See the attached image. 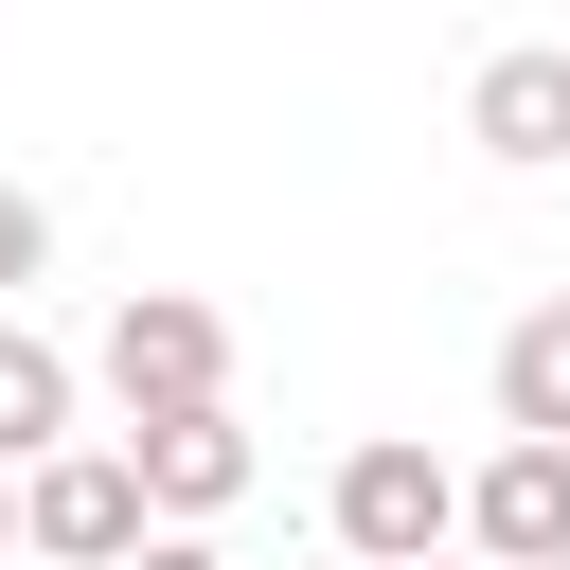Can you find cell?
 <instances>
[{
	"label": "cell",
	"instance_id": "3",
	"mask_svg": "<svg viewBox=\"0 0 570 570\" xmlns=\"http://www.w3.org/2000/svg\"><path fill=\"white\" fill-rule=\"evenodd\" d=\"M160 517H142V463L125 445H71V463H36L18 481V552H53V570H125Z\"/></svg>",
	"mask_w": 570,
	"mask_h": 570
},
{
	"label": "cell",
	"instance_id": "1",
	"mask_svg": "<svg viewBox=\"0 0 570 570\" xmlns=\"http://www.w3.org/2000/svg\"><path fill=\"white\" fill-rule=\"evenodd\" d=\"M89 392H107L125 428L232 410V321H214L196 285H125V303H107V338H89Z\"/></svg>",
	"mask_w": 570,
	"mask_h": 570
},
{
	"label": "cell",
	"instance_id": "4",
	"mask_svg": "<svg viewBox=\"0 0 570 570\" xmlns=\"http://www.w3.org/2000/svg\"><path fill=\"white\" fill-rule=\"evenodd\" d=\"M107 445L142 463V517H160V534H214V517H232V499L267 481L232 410H178V428H107Z\"/></svg>",
	"mask_w": 570,
	"mask_h": 570
},
{
	"label": "cell",
	"instance_id": "11",
	"mask_svg": "<svg viewBox=\"0 0 570 570\" xmlns=\"http://www.w3.org/2000/svg\"><path fill=\"white\" fill-rule=\"evenodd\" d=\"M0 552H18V463H0Z\"/></svg>",
	"mask_w": 570,
	"mask_h": 570
},
{
	"label": "cell",
	"instance_id": "6",
	"mask_svg": "<svg viewBox=\"0 0 570 570\" xmlns=\"http://www.w3.org/2000/svg\"><path fill=\"white\" fill-rule=\"evenodd\" d=\"M463 125H481V160H570V53H552V36H517V53H481V89H463Z\"/></svg>",
	"mask_w": 570,
	"mask_h": 570
},
{
	"label": "cell",
	"instance_id": "7",
	"mask_svg": "<svg viewBox=\"0 0 570 570\" xmlns=\"http://www.w3.org/2000/svg\"><path fill=\"white\" fill-rule=\"evenodd\" d=\"M71 410H89V356H53L36 321H0V463H71Z\"/></svg>",
	"mask_w": 570,
	"mask_h": 570
},
{
	"label": "cell",
	"instance_id": "8",
	"mask_svg": "<svg viewBox=\"0 0 570 570\" xmlns=\"http://www.w3.org/2000/svg\"><path fill=\"white\" fill-rule=\"evenodd\" d=\"M499 445H570V303L499 321Z\"/></svg>",
	"mask_w": 570,
	"mask_h": 570
},
{
	"label": "cell",
	"instance_id": "2",
	"mask_svg": "<svg viewBox=\"0 0 570 570\" xmlns=\"http://www.w3.org/2000/svg\"><path fill=\"white\" fill-rule=\"evenodd\" d=\"M321 517H338V570H445L463 552V463H428L410 428H374V445H338Z\"/></svg>",
	"mask_w": 570,
	"mask_h": 570
},
{
	"label": "cell",
	"instance_id": "10",
	"mask_svg": "<svg viewBox=\"0 0 570 570\" xmlns=\"http://www.w3.org/2000/svg\"><path fill=\"white\" fill-rule=\"evenodd\" d=\"M125 570H232V552H214V534H142Z\"/></svg>",
	"mask_w": 570,
	"mask_h": 570
},
{
	"label": "cell",
	"instance_id": "12",
	"mask_svg": "<svg viewBox=\"0 0 570 570\" xmlns=\"http://www.w3.org/2000/svg\"><path fill=\"white\" fill-rule=\"evenodd\" d=\"M445 570H481V552H445Z\"/></svg>",
	"mask_w": 570,
	"mask_h": 570
},
{
	"label": "cell",
	"instance_id": "9",
	"mask_svg": "<svg viewBox=\"0 0 570 570\" xmlns=\"http://www.w3.org/2000/svg\"><path fill=\"white\" fill-rule=\"evenodd\" d=\"M36 267H53V214H36L18 178H0V321H18V285H36Z\"/></svg>",
	"mask_w": 570,
	"mask_h": 570
},
{
	"label": "cell",
	"instance_id": "5",
	"mask_svg": "<svg viewBox=\"0 0 570 570\" xmlns=\"http://www.w3.org/2000/svg\"><path fill=\"white\" fill-rule=\"evenodd\" d=\"M463 552H481V570H570V445L463 463Z\"/></svg>",
	"mask_w": 570,
	"mask_h": 570
}]
</instances>
